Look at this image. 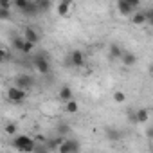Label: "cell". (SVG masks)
Listing matches in <instances>:
<instances>
[{
	"label": "cell",
	"mask_w": 153,
	"mask_h": 153,
	"mask_svg": "<svg viewBox=\"0 0 153 153\" xmlns=\"http://www.w3.org/2000/svg\"><path fill=\"white\" fill-rule=\"evenodd\" d=\"M126 67H133L135 63H137V56L133 54V52H124L123 54V59H121Z\"/></svg>",
	"instance_id": "obj_14"
},
{
	"label": "cell",
	"mask_w": 153,
	"mask_h": 153,
	"mask_svg": "<svg viewBox=\"0 0 153 153\" xmlns=\"http://www.w3.org/2000/svg\"><path fill=\"white\" fill-rule=\"evenodd\" d=\"M114 101H115V103H124V101H126V94L121 92V90H115V92H114Z\"/></svg>",
	"instance_id": "obj_21"
},
{
	"label": "cell",
	"mask_w": 153,
	"mask_h": 153,
	"mask_svg": "<svg viewBox=\"0 0 153 153\" xmlns=\"http://www.w3.org/2000/svg\"><path fill=\"white\" fill-rule=\"evenodd\" d=\"M58 130H59V135H63V133H67V131H68V126H67V124H61Z\"/></svg>",
	"instance_id": "obj_28"
},
{
	"label": "cell",
	"mask_w": 153,
	"mask_h": 153,
	"mask_svg": "<svg viewBox=\"0 0 153 153\" xmlns=\"http://www.w3.org/2000/svg\"><path fill=\"white\" fill-rule=\"evenodd\" d=\"M31 4V0H15V2H13V6L16 7V9H20L22 13L27 9V6Z\"/></svg>",
	"instance_id": "obj_19"
},
{
	"label": "cell",
	"mask_w": 153,
	"mask_h": 153,
	"mask_svg": "<svg viewBox=\"0 0 153 153\" xmlns=\"http://www.w3.org/2000/svg\"><path fill=\"white\" fill-rule=\"evenodd\" d=\"M58 99L61 101V103H68V101H72L74 99V96H72V88L68 87V85H63L59 90H58Z\"/></svg>",
	"instance_id": "obj_6"
},
{
	"label": "cell",
	"mask_w": 153,
	"mask_h": 153,
	"mask_svg": "<svg viewBox=\"0 0 153 153\" xmlns=\"http://www.w3.org/2000/svg\"><path fill=\"white\" fill-rule=\"evenodd\" d=\"M58 153H72V140L70 139H65V142L59 146Z\"/></svg>",
	"instance_id": "obj_18"
},
{
	"label": "cell",
	"mask_w": 153,
	"mask_h": 153,
	"mask_svg": "<svg viewBox=\"0 0 153 153\" xmlns=\"http://www.w3.org/2000/svg\"><path fill=\"white\" fill-rule=\"evenodd\" d=\"M38 7H40V11H47L51 7V2L49 0H38Z\"/></svg>",
	"instance_id": "obj_23"
},
{
	"label": "cell",
	"mask_w": 153,
	"mask_h": 153,
	"mask_svg": "<svg viewBox=\"0 0 153 153\" xmlns=\"http://www.w3.org/2000/svg\"><path fill=\"white\" fill-rule=\"evenodd\" d=\"M123 51H121V47L117 45V43H112L110 45V49H108V56H110V59H123Z\"/></svg>",
	"instance_id": "obj_10"
},
{
	"label": "cell",
	"mask_w": 153,
	"mask_h": 153,
	"mask_svg": "<svg viewBox=\"0 0 153 153\" xmlns=\"http://www.w3.org/2000/svg\"><path fill=\"white\" fill-rule=\"evenodd\" d=\"M85 63H87V56H85L83 51L74 49L68 54V65H72L74 68H81V67H85Z\"/></svg>",
	"instance_id": "obj_2"
},
{
	"label": "cell",
	"mask_w": 153,
	"mask_h": 153,
	"mask_svg": "<svg viewBox=\"0 0 153 153\" xmlns=\"http://www.w3.org/2000/svg\"><path fill=\"white\" fill-rule=\"evenodd\" d=\"M65 110L68 112V114H78V110H79V105H78V101H68L67 105H65Z\"/></svg>",
	"instance_id": "obj_17"
},
{
	"label": "cell",
	"mask_w": 153,
	"mask_h": 153,
	"mask_svg": "<svg viewBox=\"0 0 153 153\" xmlns=\"http://www.w3.org/2000/svg\"><path fill=\"white\" fill-rule=\"evenodd\" d=\"M117 9L123 16H133V7L128 4V0H117Z\"/></svg>",
	"instance_id": "obj_8"
},
{
	"label": "cell",
	"mask_w": 153,
	"mask_h": 153,
	"mask_svg": "<svg viewBox=\"0 0 153 153\" xmlns=\"http://www.w3.org/2000/svg\"><path fill=\"white\" fill-rule=\"evenodd\" d=\"M25 97H27V92H25V90H22V88H18V87H9V90H7V99H9L11 103L20 105V103H24Z\"/></svg>",
	"instance_id": "obj_4"
},
{
	"label": "cell",
	"mask_w": 153,
	"mask_h": 153,
	"mask_svg": "<svg viewBox=\"0 0 153 153\" xmlns=\"http://www.w3.org/2000/svg\"><path fill=\"white\" fill-rule=\"evenodd\" d=\"M40 11V7H38V2H34V0H31V4L27 6V9L24 11V15H27V16H36V13Z\"/></svg>",
	"instance_id": "obj_16"
},
{
	"label": "cell",
	"mask_w": 153,
	"mask_h": 153,
	"mask_svg": "<svg viewBox=\"0 0 153 153\" xmlns=\"http://www.w3.org/2000/svg\"><path fill=\"white\" fill-rule=\"evenodd\" d=\"M0 18H2V20H7V18H9V9H0Z\"/></svg>",
	"instance_id": "obj_26"
},
{
	"label": "cell",
	"mask_w": 153,
	"mask_h": 153,
	"mask_svg": "<svg viewBox=\"0 0 153 153\" xmlns=\"http://www.w3.org/2000/svg\"><path fill=\"white\" fill-rule=\"evenodd\" d=\"M70 7H72V4L68 2V0H63V2H59L58 4V15H61V16H67L68 15V11H70Z\"/></svg>",
	"instance_id": "obj_13"
},
{
	"label": "cell",
	"mask_w": 153,
	"mask_h": 153,
	"mask_svg": "<svg viewBox=\"0 0 153 153\" xmlns=\"http://www.w3.org/2000/svg\"><path fill=\"white\" fill-rule=\"evenodd\" d=\"M33 49H34V45H33V43H29V42H25V45H24L22 52H24V54H31V52H33Z\"/></svg>",
	"instance_id": "obj_24"
},
{
	"label": "cell",
	"mask_w": 153,
	"mask_h": 153,
	"mask_svg": "<svg viewBox=\"0 0 153 153\" xmlns=\"http://www.w3.org/2000/svg\"><path fill=\"white\" fill-rule=\"evenodd\" d=\"M13 87H18L22 90H27V88L34 87V78H33V76H29V74H20L18 78L15 79V85Z\"/></svg>",
	"instance_id": "obj_5"
},
{
	"label": "cell",
	"mask_w": 153,
	"mask_h": 153,
	"mask_svg": "<svg viewBox=\"0 0 153 153\" xmlns=\"http://www.w3.org/2000/svg\"><path fill=\"white\" fill-rule=\"evenodd\" d=\"M24 45H25V40H24V38H20V36H15V40H13V47H15L16 51H20V52H22Z\"/></svg>",
	"instance_id": "obj_20"
},
{
	"label": "cell",
	"mask_w": 153,
	"mask_h": 153,
	"mask_svg": "<svg viewBox=\"0 0 153 153\" xmlns=\"http://www.w3.org/2000/svg\"><path fill=\"white\" fill-rule=\"evenodd\" d=\"M148 117H149V112L146 108H139L135 112V123H139V124H144L148 121Z\"/></svg>",
	"instance_id": "obj_12"
},
{
	"label": "cell",
	"mask_w": 153,
	"mask_h": 153,
	"mask_svg": "<svg viewBox=\"0 0 153 153\" xmlns=\"http://www.w3.org/2000/svg\"><path fill=\"white\" fill-rule=\"evenodd\" d=\"M34 153H49V149H47V146H45V144H38V146H36V149H34Z\"/></svg>",
	"instance_id": "obj_25"
},
{
	"label": "cell",
	"mask_w": 153,
	"mask_h": 153,
	"mask_svg": "<svg viewBox=\"0 0 153 153\" xmlns=\"http://www.w3.org/2000/svg\"><path fill=\"white\" fill-rule=\"evenodd\" d=\"M148 137H149V139H153V128H149V130H148Z\"/></svg>",
	"instance_id": "obj_29"
},
{
	"label": "cell",
	"mask_w": 153,
	"mask_h": 153,
	"mask_svg": "<svg viewBox=\"0 0 153 153\" xmlns=\"http://www.w3.org/2000/svg\"><path fill=\"white\" fill-rule=\"evenodd\" d=\"M146 16H148V22L151 24V29H153V9H149V11H146Z\"/></svg>",
	"instance_id": "obj_27"
},
{
	"label": "cell",
	"mask_w": 153,
	"mask_h": 153,
	"mask_svg": "<svg viewBox=\"0 0 153 153\" xmlns=\"http://www.w3.org/2000/svg\"><path fill=\"white\" fill-rule=\"evenodd\" d=\"M146 22H148L146 11H139V13H133V16H131V24H133V25H144Z\"/></svg>",
	"instance_id": "obj_11"
},
{
	"label": "cell",
	"mask_w": 153,
	"mask_h": 153,
	"mask_svg": "<svg viewBox=\"0 0 153 153\" xmlns=\"http://www.w3.org/2000/svg\"><path fill=\"white\" fill-rule=\"evenodd\" d=\"M105 135L108 140H121V131L115 130V128H106L105 130Z\"/></svg>",
	"instance_id": "obj_15"
},
{
	"label": "cell",
	"mask_w": 153,
	"mask_h": 153,
	"mask_svg": "<svg viewBox=\"0 0 153 153\" xmlns=\"http://www.w3.org/2000/svg\"><path fill=\"white\" fill-rule=\"evenodd\" d=\"M63 142H65L63 135H58V137L47 139V140H45V146H47V149H49V151H58V149H59V146H61Z\"/></svg>",
	"instance_id": "obj_7"
},
{
	"label": "cell",
	"mask_w": 153,
	"mask_h": 153,
	"mask_svg": "<svg viewBox=\"0 0 153 153\" xmlns=\"http://www.w3.org/2000/svg\"><path fill=\"white\" fill-rule=\"evenodd\" d=\"M4 130H6V133H7V135H15V133H16V130H18V126H16L15 123H7ZM15 137H16V135H15Z\"/></svg>",
	"instance_id": "obj_22"
},
{
	"label": "cell",
	"mask_w": 153,
	"mask_h": 153,
	"mask_svg": "<svg viewBox=\"0 0 153 153\" xmlns=\"http://www.w3.org/2000/svg\"><path fill=\"white\" fill-rule=\"evenodd\" d=\"M34 67H36V70L40 72V74H49L51 72V61H49V58H47V54H38L36 58H34Z\"/></svg>",
	"instance_id": "obj_3"
},
{
	"label": "cell",
	"mask_w": 153,
	"mask_h": 153,
	"mask_svg": "<svg viewBox=\"0 0 153 153\" xmlns=\"http://www.w3.org/2000/svg\"><path fill=\"white\" fill-rule=\"evenodd\" d=\"M11 144L20 153H34V149L38 146V142L33 137H29V135H16V137H13V142Z\"/></svg>",
	"instance_id": "obj_1"
},
{
	"label": "cell",
	"mask_w": 153,
	"mask_h": 153,
	"mask_svg": "<svg viewBox=\"0 0 153 153\" xmlns=\"http://www.w3.org/2000/svg\"><path fill=\"white\" fill-rule=\"evenodd\" d=\"M24 40L34 45V43H38L40 34L36 33V29H34V27H25V29H24Z\"/></svg>",
	"instance_id": "obj_9"
}]
</instances>
